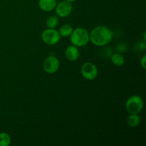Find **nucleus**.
<instances>
[{
    "label": "nucleus",
    "instance_id": "obj_6",
    "mask_svg": "<svg viewBox=\"0 0 146 146\" xmlns=\"http://www.w3.org/2000/svg\"><path fill=\"white\" fill-rule=\"evenodd\" d=\"M60 62L58 58L54 56H49L44 61L43 67L47 74H54L59 68Z\"/></svg>",
    "mask_w": 146,
    "mask_h": 146
},
{
    "label": "nucleus",
    "instance_id": "obj_11",
    "mask_svg": "<svg viewBox=\"0 0 146 146\" xmlns=\"http://www.w3.org/2000/svg\"><path fill=\"white\" fill-rule=\"evenodd\" d=\"M140 122H141V118L138 114H131L127 119V123L131 127L138 126L140 124Z\"/></svg>",
    "mask_w": 146,
    "mask_h": 146
},
{
    "label": "nucleus",
    "instance_id": "obj_2",
    "mask_svg": "<svg viewBox=\"0 0 146 146\" xmlns=\"http://www.w3.org/2000/svg\"><path fill=\"white\" fill-rule=\"evenodd\" d=\"M70 41L76 47L84 46L89 41V33L84 28L76 29L70 35Z\"/></svg>",
    "mask_w": 146,
    "mask_h": 146
},
{
    "label": "nucleus",
    "instance_id": "obj_4",
    "mask_svg": "<svg viewBox=\"0 0 146 146\" xmlns=\"http://www.w3.org/2000/svg\"><path fill=\"white\" fill-rule=\"evenodd\" d=\"M61 36L55 29H47L41 34V39L47 45H55L60 41Z\"/></svg>",
    "mask_w": 146,
    "mask_h": 146
},
{
    "label": "nucleus",
    "instance_id": "obj_8",
    "mask_svg": "<svg viewBox=\"0 0 146 146\" xmlns=\"http://www.w3.org/2000/svg\"><path fill=\"white\" fill-rule=\"evenodd\" d=\"M80 56L79 50L76 46L71 45L67 47L65 51V56L68 61H75Z\"/></svg>",
    "mask_w": 146,
    "mask_h": 146
},
{
    "label": "nucleus",
    "instance_id": "obj_12",
    "mask_svg": "<svg viewBox=\"0 0 146 146\" xmlns=\"http://www.w3.org/2000/svg\"><path fill=\"white\" fill-rule=\"evenodd\" d=\"M73 28L69 24H64L59 29V34L61 36L63 37H68L70 36L73 31Z\"/></svg>",
    "mask_w": 146,
    "mask_h": 146
},
{
    "label": "nucleus",
    "instance_id": "obj_15",
    "mask_svg": "<svg viewBox=\"0 0 146 146\" xmlns=\"http://www.w3.org/2000/svg\"><path fill=\"white\" fill-rule=\"evenodd\" d=\"M145 62H146V56L144 55L141 59V65L143 68V69H145Z\"/></svg>",
    "mask_w": 146,
    "mask_h": 146
},
{
    "label": "nucleus",
    "instance_id": "obj_7",
    "mask_svg": "<svg viewBox=\"0 0 146 146\" xmlns=\"http://www.w3.org/2000/svg\"><path fill=\"white\" fill-rule=\"evenodd\" d=\"M56 13L60 17H66L72 12V4L67 1H60L55 7Z\"/></svg>",
    "mask_w": 146,
    "mask_h": 146
},
{
    "label": "nucleus",
    "instance_id": "obj_10",
    "mask_svg": "<svg viewBox=\"0 0 146 146\" xmlns=\"http://www.w3.org/2000/svg\"><path fill=\"white\" fill-rule=\"evenodd\" d=\"M111 59L112 64L116 66H121L122 65H123L124 62H125V58H124L123 56L121 55V54H113Z\"/></svg>",
    "mask_w": 146,
    "mask_h": 146
},
{
    "label": "nucleus",
    "instance_id": "obj_13",
    "mask_svg": "<svg viewBox=\"0 0 146 146\" xmlns=\"http://www.w3.org/2000/svg\"><path fill=\"white\" fill-rule=\"evenodd\" d=\"M11 144V137L7 133H0V146H8Z\"/></svg>",
    "mask_w": 146,
    "mask_h": 146
},
{
    "label": "nucleus",
    "instance_id": "obj_1",
    "mask_svg": "<svg viewBox=\"0 0 146 146\" xmlns=\"http://www.w3.org/2000/svg\"><path fill=\"white\" fill-rule=\"evenodd\" d=\"M113 32L106 26H98L91 30L89 34V41L98 46H104L111 41Z\"/></svg>",
    "mask_w": 146,
    "mask_h": 146
},
{
    "label": "nucleus",
    "instance_id": "obj_14",
    "mask_svg": "<svg viewBox=\"0 0 146 146\" xmlns=\"http://www.w3.org/2000/svg\"><path fill=\"white\" fill-rule=\"evenodd\" d=\"M46 24L48 28L55 29V27H56L58 24V19L56 16H51L47 18Z\"/></svg>",
    "mask_w": 146,
    "mask_h": 146
},
{
    "label": "nucleus",
    "instance_id": "obj_3",
    "mask_svg": "<svg viewBox=\"0 0 146 146\" xmlns=\"http://www.w3.org/2000/svg\"><path fill=\"white\" fill-rule=\"evenodd\" d=\"M143 101L138 95L129 97L125 103V108L130 114H138L143 109Z\"/></svg>",
    "mask_w": 146,
    "mask_h": 146
},
{
    "label": "nucleus",
    "instance_id": "obj_5",
    "mask_svg": "<svg viewBox=\"0 0 146 146\" xmlns=\"http://www.w3.org/2000/svg\"><path fill=\"white\" fill-rule=\"evenodd\" d=\"M81 71L84 78L88 81L94 80L98 76L97 67L92 63L87 62L83 64Z\"/></svg>",
    "mask_w": 146,
    "mask_h": 146
},
{
    "label": "nucleus",
    "instance_id": "obj_9",
    "mask_svg": "<svg viewBox=\"0 0 146 146\" xmlns=\"http://www.w3.org/2000/svg\"><path fill=\"white\" fill-rule=\"evenodd\" d=\"M56 6V0H39L38 7L42 11H51L55 9Z\"/></svg>",
    "mask_w": 146,
    "mask_h": 146
},
{
    "label": "nucleus",
    "instance_id": "obj_16",
    "mask_svg": "<svg viewBox=\"0 0 146 146\" xmlns=\"http://www.w3.org/2000/svg\"><path fill=\"white\" fill-rule=\"evenodd\" d=\"M66 1H68V2H70V3H71V2H74V1H75L76 0H66Z\"/></svg>",
    "mask_w": 146,
    "mask_h": 146
}]
</instances>
